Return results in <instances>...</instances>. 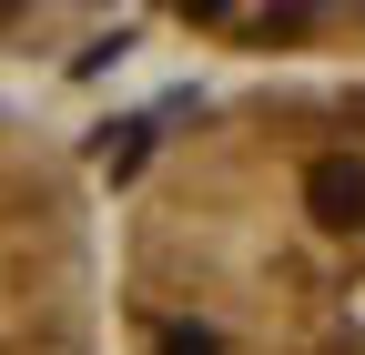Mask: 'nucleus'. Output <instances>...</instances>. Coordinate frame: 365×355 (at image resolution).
<instances>
[{"label": "nucleus", "mask_w": 365, "mask_h": 355, "mask_svg": "<svg viewBox=\"0 0 365 355\" xmlns=\"http://www.w3.org/2000/svg\"><path fill=\"white\" fill-rule=\"evenodd\" d=\"M304 213H314L325 234H355V224H365V163H355V153L304 163Z\"/></svg>", "instance_id": "obj_1"}, {"label": "nucleus", "mask_w": 365, "mask_h": 355, "mask_svg": "<svg viewBox=\"0 0 365 355\" xmlns=\"http://www.w3.org/2000/svg\"><path fill=\"white\" fill-rule=\"evenodd\" d=\"M163 355H223V335H203V325H173V335H163Z\"/></svg>", "instance_id": "obj_2"}, {"label": "nucleus", "mask_w": 365, "mask_h": 355, "mask_svg": "<svg viewBox=\"0 0 365 355\" xmlns=\"http://www.w3.org/2000/svg\"><path fill=\"white\" fill-rule=\"evenodd\" d=\"M182 11H193V21H223V11H234V0H182Z\"/></svg>", "instance_id": "obj_3"}]
</instances>
